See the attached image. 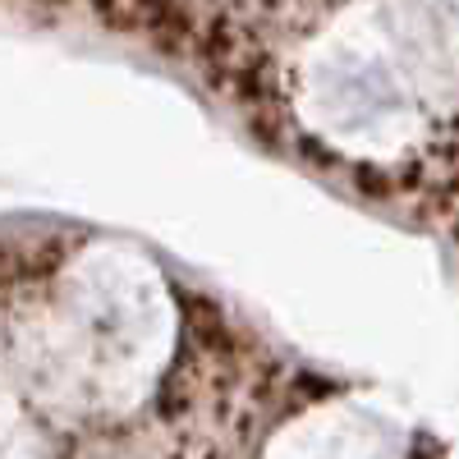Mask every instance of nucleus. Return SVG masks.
<instances>
[]
</instances>
